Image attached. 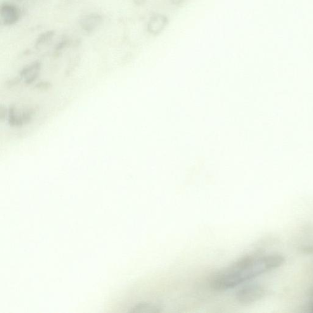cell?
<instances>
[{
	"mask_svg": "<svg viewBox=\"0 0 313 313\" xmlns=\"http://www.w3.org/2000/svg\"><path fill=\"white\" fill-rule=\"evenodd\" d=\"M41 63L39 61H35L23 69L21 71L20 76L26 78V82L27 84H32L36 80L41 70Z\"/></svg>",
	"mask_w": 313,
	"mask_h": 313,
	"instance_id": "cell-6",
	"label": "cell"
},
{
	"mask_svg": "<svg viewBox=\"0 0 313 313\" xmlns=\"http://www.w3.org/2000/svg\"><path fill=\"white\" fill-rule=\"evenodd\" d=\"M147 0H133L135 4L137 6H143L146 3Z\"/></svg>",
	"mask_w": 313,
	"mask_h": 313,
	"instance_id": "cell-9",
	"label": "cell"
},
{
	"mask_svg": "<svg viewBox=\"0 0 313 313\" xmlns=\"http://www.w3.org/2000/svg\"><path fill=\"white\" fill-rule=\"evenodd\" d=\"M0 16L4 25H13L19 20L20 11L13 4L5 3L0 7Z\"/></svg>",
	"mask_w": 313,
	"mask_h": 313,
	"instance_id": "cell-3",
	"label": "cell"
},
{
	"mask_svg": "<svg viewBox=\"0 0 313 313\" xmlns=\"http://www.w3.org/2000/svg\"><path fill=\"white\" fill-rule=\"evenodd\" d=\"M103 18L98 14H89L83 16L80 20V26L87 33H92L103 23Z\"/></svg>",
	"mask_w": 313,
	"mask_h": 313,
	"instance_id": "cell-4",
	"label": "cell"
},
{
	"mask_svg": "<svg viewBox=\"0 0 313 313\" xmlns=\"http://www.w3.org/2000/svg\"><path fill=\"white\" fill-rule=\"evenodd\" d=\"M17 1H25V0H17Z\"/></svg>",
	"mask_w": 313,
	"mask_h": 313,
	"instance_id": "cell-11",
	"label": "cell"
},
{
	"mask_svg": "<svg viewBox=\"0 0 313 313\" xmlns=\"http://www.w3.org/2000/svg\"><path fill=\"white\" fill-rule=\"evenodd\" d=\"M267 294V289L260 283L246 284L239 289L236 298L243 305H250L264 298Z\"/></svg>",
	"mask_w": 313,
	"mask_h": 313,
	"instance_id": "cell-2",
	"label": "cell"
},
{
	"mask_svg": "<svg viewBox=\"0 0 313 313\" xmlns=\"http://www.w3.org/2000/svg\"><path fill=\"white\" fill-rule=\"evenodd\" d=\"M284 258L279 253L247 256L220 270L211 279L210 284L217 290H226L245 283L281 266Z\"/></svg>",
	"mask_w": 313,
	"mask_h": 313,
	"instance_id": "cell-1",
	"label": "cell"
},
{
	"mask_svg": "<svg viewBox=\"0 0 313 313\" xmlns=\"http://www.w3.org/2000/svg\"><path fill=\"white\" fill-rule=\"evenodd\" d=\"M171 2L173 4H175V5H179V4H181L184 0H170Z\"/></svg>",
	"mask_w": 313,
	"mask_h": 313,
	"instance_id": "cell-10",
	"label": "cell"
},
{
	"mask_svg": "<svg viewBox=\"0 0 313 313\" xmlns=\"http://www.w3.org/2000/svg\"><path fill=\"white\" fill-rule=\"evenodd\" d=\"M54 35V32L53 30L47 31L46 32L41 33L38 36L36 42H35V47L37 49H40L48 44L52 41Z\"/></svg>",
	"mask_w": 313,
	"mask_h": 313,
	"instance_id": "cell-7",
	"label": "cell"
},
{
	"mask_svg": "<svg viewBox=\"0 0 313 313\" xmlns=\"http://www.w3.org/2000/svg\"><path fill=\"white\" fill-rule=\"evenodd\" d=\"M134 312L142 313H157L160 312L159 308L152 303H140L135 307Z\"/></svg>",
	"mask_w": 313,
	"mask_h": 313,
	"instance_id": "cell-8",
	"label": "cell"
},
{
	"mask_svg": "<svg viewBox=\"0 0 313 313\" xmlns=\"http://www.w3.org/2000/svg\"><path fill=\"white\" fill-rule=\"evenodd\" d=\"M168 23L167 16L156 14L151 17L148 24V30L152 35H156L162 33Z\"/></svg>",
	"mask_w": 313,
	"mask_h": 313,
	"instance_id": "cell-5",
	"label": "cell"
}]
</instances>
